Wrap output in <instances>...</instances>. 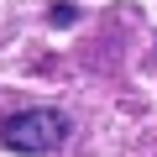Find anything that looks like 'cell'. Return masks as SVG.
<instances>
[{
  "instance_id": "1",
  "label": "cell",
  "mask_w": 157,
  "mask_h": 157,
  "mask_svg": "<svg viewBox=\"0 0 157 157\" xmlns=\"http://www.w3.org/2000/svg\"><path fill=\"white\" fill-rule=\"evenodd\" d=\"M0 141L11 152H52L68 141V115L52 110V105H37V110H16L0 121Z\"/></svg>"
}]
</instances>
